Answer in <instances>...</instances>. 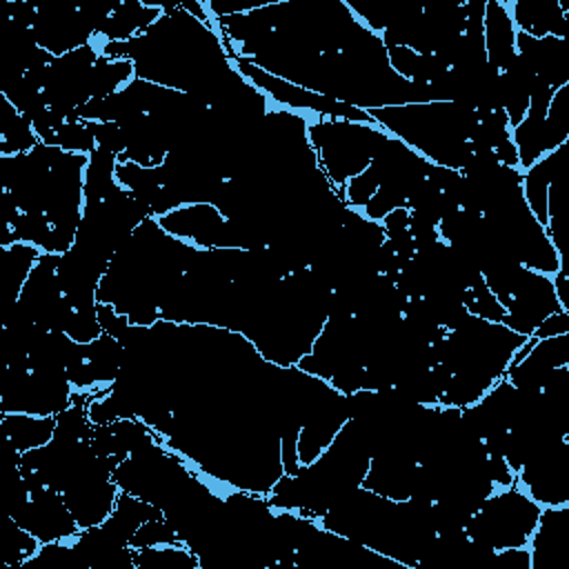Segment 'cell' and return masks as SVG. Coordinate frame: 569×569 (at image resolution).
Segmentation results:
<instances>
[{
    "label": "cell",
    "instance_id": "6da1fadb",
    "mask_svg": "<svg viewBox=\"0 0 569 569\" xmlns=\"http://www.w3.org/2000/svg\"><path fill=\"white\" fill-rule=\"evenodd\" d=\"M385 131L369 127V122H351L342 118H329L316 122L307 131V140L316 151L318 167L331 184H347L371 164L376 144Z\"/></svg>",
    "mask_w": 569,
    "mask_h": 569
},
{
    "label": "cell",
    "instance_id": "7a4b0ae2",
    "mask_svg": "<svg viewBox=\"0 0 569 569\" xmlns=\"http://www.w3.org/2000/svg\"><path fill=\"white\" fill-rule=\"evenodd\" d=\"M540 509L536 500L516 489L489 496L469 518L465 533L469 540L493 551L522 547L538 525Z\"/></svg>",
    "mask_w": 569,
    "mask_h": 569
},
{
    "label": "cell",
    "instance_id": "3957f363",
    "mask_svg": "<svg viewBox=\"0 0 569 569\" xmlns=\"http://www.w3.org/2000/svg\"><path fill=\"white\" fill-rule=\"evenodd\" d=\"M560 309L562 307L556 300V291L547 273L520 267L511 287L509 302L505 305L507 316L502 325L529 338L547 316Z\"/></svg>",
    "mask_w": 569,
    "mask_h": 569
},
{
    "label": "cell",
    "instance_id": "277c9868",
    "mask_svg": "<svg viewBox=\"0 0 569 569\" xmlns=\"http://www.w3.org/2000/svg\"><path fill=\"white\" fill-rule=\"evenodd\" d=\"M11 518L29 533H33L40 542H53L76 536L80 529L62 493L51 487L31 493V498L16 513H11Z\"/></svg>",
    "mask_w": 569,
    "mask_h": 569
},
{
    "label": "cell",
    "instance_id": "5b68a950",
    "mask_svg": "<svg viewBox=\"0 0 569 569\" xmlns=\"http://www.w3.org/2000/svg\"><path fill=\"white\" fill-rule=\"evenodd\" d=\"M513 16L511 20L518 24V31L531 38H565L567 11L556 0H518Z\"/></svg>",
    "mask_w": 569,
    "mask_h": 569
},
{
    "label": "cell",
    "instance_id": "8992f818",
    "mask_svg": "<svg viewBox=\"0 0 569 569\" xmlns=\"http://www.w3.org/2000/svg\"><path fill=\"white\" fill-rule=\"evenodd\" d=\"M485 53L487 62L496 69H505L516 56V27L507 9L500 2H485Z\"/></svg>",
    "mask_w": 569,
    "mask_h": 569
},
{
    "label": "cell",
    "instance_id": "52a82bcc",
    "mask_svg": "<svg viewBox=\"0 0 569 569\" xmlns=\"http://www.w3.org/2000/svg\"><path fill=\"white\" fill-rule=\"evenodd\" d=\"M160 18V9L147 2H120L102 22L98 33L107 36L109 42H124L144 33Z\"/></svg>",
    "mask_w": 569,
    "mask_h": 569
},
{
    "label": "cell",
    "instance_id": "ba28073f",
    "mask_svg": "<svg viewBox=\"0 0 569 569\" xmlns=\"http://www.w3.org/2000/svg\"><path fill=\"white\" fill-rule=\"evenodd\" d=\"M2 427L7 440L22 453L38 449L53 438L56 416H33V413H2Z\"/></svg>",
    "mask_w": 569,
    "mask_h": 569
},
{
    "label": "cell",
    "instance_id": "9c48e42d",
    "mask_svg": "<svg viewBox=\"0 0 569 569\" xmlns=\"http://www.w3.org/2000/svg\"><path fill=\"white\" fill-rule=\"evenodd\" d=\"M2 287L7 291V307L13 305L36 264V260L40 258L38 247L36 244H27V242H16L11 247H4L2 251Z\"/></svg>",
    "mask_w": 569,
    "mask_h": 569
},
{
    "label": "cell",
    "instance_id": "30bf717a",
    "mask_svg": "<svg viewBox=\"0 0 569 569\" xmlns=\"http://www.w3.org/2000/svg\"><path fill=\"white\" fill-rule=\"evenodd\" d=\"M38 542L40 540L33 533H29L9 516L2 533V560L9 567H20L24 560H29L38 551Z\"/></svg>",
    "mask_w": 569,
    "mask_h": 569
},
{
    "label": "cell",
    "instance_id": "8fae6325",
    "mask_svg": "<svg viewBox=\"0 0 569 569\" xmlns=\"http://www.w3.org/2000/svg\"><path fill=\"white\" fill-rule=\"evenodd\" d=\"M56 147L71 153L91 156L96 151V138L91 133L89 122L78 118H67V122L56 133Z\"/></svg>",
    "mask_w": 569,
    "mask_h": 569
},
{
    "label": "cell",
    "instance_id": "7c38bea8",
    "mask_svg": "<svg viewBox=\"0 0 569 569\" xmlns=\"http://www.w3.org/2000/svg\"><path fill=\"white\" fill-rule=\"evenodd\" d=\"M129 545L133 549H138V547H158V545H182V540L178 538L171 522L162 516V518H153V520L142 522L138 527V531L133 533Z\"/></svg>",
    "mask_w": 569,
    "mask_h": 569
},
{
    "label": "cell",
    "instance_id": "4fadbf2b",
    "mask_svg": "<svg viewBox=\"0 0 569 569\" xmlns=\"http://www.w3.org/2000/svg\"><path fill=\"white\" fill-rule=\"evenodd\" d=\"M11 231L16 236V242H27V244L40 247L44 242L47 233L51 231V222H49L47 213L20 211L11 224Z\"/></svg>",
    "mask_w": 569,
    "mask_h": 569
},
{
    "label": "cell",
    "instance_id": "5bb4252c",
    "mask_svg": "<svg viewBox=\"0 0 569 569\" xmlns=\"http://www.w3.org/2000/svg\"><path fill=\"white\" fill-rule=\"evenodd\" d=\"M64 333L76 340L78 345H89L93 342L96 338H100L104 331L100 327V320H98V313H96V307H87V309H73L67 327H64Z\"/></svg>",
    "mask_w": 569,
    "mask_h": 569
},
{
    "label": "cell",
    "instance_id": "9a60e30c",
    "mask_svg": "<svg viewBox=\"0 0 569 569\" xmlns=\"http://www.w3.org/2000/svg\"><path fill=\"white\" fill-rule=\"evenodd\" d=\"M380 182H378V176L371 167H367L365 171H360L358 176L349 178L347 184H345V200L353 207H365L373 193L378 191Z\"/></svg>",
    "mask_w": 569,
    "mask_h": 569
},
{
    "label": "cell",
    "instance_id": "2e32d148",
    "mask_svg": "<svg viewBox=\"0 0 569 569\" xmlns=\"http://www.w3.org/2000/svg\"><path fill=\"white\" fill-rule=\"evenodd\" d=\"M562 333H569V311H565V309L547 316L536 327V331L531 336L540 340V338H553V336H562Z\"/></svg>",
    "mask_w": 569,
    "mask_h": 569
}]
</instances>
